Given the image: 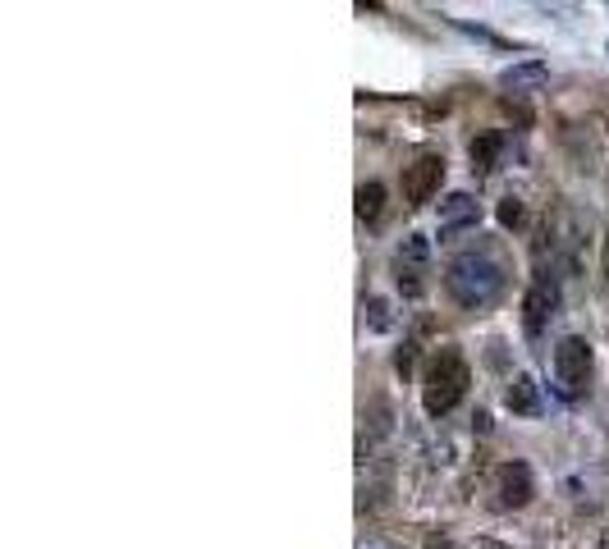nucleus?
I'll list each match as a JSON object with an SVG mask.
<instances>
[{
  "label": "nucleus",
  "instance_id": "f257e3e1",
  "mask_svg": "<svg viewBox=\"0 0 609 549\" xmlns=\"http://www.w3.org/2000/svg\"><path fill=\"white\" fill-rule=\"evenodd\" d=\"M445 289L458 307H468V312H481L490 302L504 293V261L495 252L477 248V252H463V257L449 261L445 270Z\"/></svg>",
  "mask_w": 609,
  "mask_h": 549
},
{
  "label": "nucleus",
  "instance_id": "f03ea898",
  "mask_svg": "<svg viewBox=\"0 0 609 549\" xmlns=\"http://www.w3.org/2000/svg\"><path fill=\"white\" fill-rule=\"evenodd\" d=\"M468 385H472L468 362H463L454 348H445V353L431 357V366H426V376H422V408L431 412V417H445V412H454L458 403H463Z\"/></svg>",
  "mask_w": 609,
  "mask_h": 549
},
{
  "label": "nucleus",
  "instance_id": "7ed1b4c3",
  "mask_svg": "<svg viewBox=\"0 0 609 549\" xmlns=\"http://www.w3.org/2000/svg\"><path fill=\"white\" fill-rule=\"evenodd\" d=\"M591 366H596V357H591L587 339H577V334L559 339L555 380H559V389H564V399H582V394H587V389H591Z\"/></svg>",
  "mask_w": 609,
  "mask_h": 549
},
{
  "label": "nucleus",
  "instance_id": "20e7f679",
  "mask_svg": "<svg viewBox=\"0 0 609 549\" xmlns=\"http://www.w3.org/2000/svg\"><path fill=\"white\" fill-rule=\"evenodd\" d=\"M426 275H431V243L422 234H408L394 252V280H399L403 298H422Z\"/></svg>",
  "mask_w": 609,
  "mask_h": 549
},
{
  "label": "nucleus",
  "instance_id": "39448f33",
  "mask_svg": "<svg viewBox=\"0 0 609 549\" xmlns=\"http://www.w3.org/2000/svg\"><path fill=\"white\" fill-rule=\"evenodd\" d=\"M440 179H445V156L422 151L413 165H403V202L408 206H426L440 193Z\"/></svg>",
  "mask_w": 609,
  "mask_h": 549
},
{
  "label": "nucleus",
  "instance_id": "423d86ee",
  "mask_svg": "<svg viewBox=\"0 0 609 549\" xmlns=\"http://www.w3.org/2000/svg\"><path fill=\"white\" fill-rule=\"evenodd\" d=\"M555 312H559V284L550 280V275H536L532 289H527V298H522V330L541 334Z\"/></svg>",
  "mask_w": 609,
  "mask_h": 549
},
{
  "label": "nucleus",
  "instance_id": "0eeeda50",
  "mask_svg": "<svg viewBox=\"0 0 609 549\" xmlns=\"http://www.w3.org/2000/svg\"><path fill=\"white\" fill-rule=\"evenodd\" d=\"M536 485H532V467L527 463H504L500 472H495V504L500 508H522L532 504Z\"/></svg>",
  "mask_w": 609,
  "mask_h": 549
},
{
  "label": "nucleus",
  "instance_id": "6e6552de",
  "mask_svg": "<svg viewBox=\"0 0 609 549\" xmlns=\"http://www.w3.org/2000/svg\"><path fill=\"white\" fill-rule=\"evenodd\" d=\"M481 220V206L472 193H449L445 202H440V234H458V229H472Z\"/></svg>",
  "mask_w": 609,
  "mask_h": 549
},
{
  "label": "nucleus",
  "instance_id": "1a4fd4ad",
  "mask_svg": "<svg viewBox=\"0 0 609 549\" xmlns=\"http://www.w3.org/2000/svg\"><path fill=\"white\" fill-rule=\"evenodd\" d=\"M504 403H509V412H518V417H536V412H541V399H536V380H532V376H513L509 389H504Z\"/></svg>",
  "mask_w": 609,
  "mask_h": 549
},
{
  "label": "nucleus",
  "instance_id": "9d476101",
  "mask_svg": "<svg viewBox=\"0 0 609 549\" xmlns=\"http://www.w3.org/2000/svg\"><path fill=\"white\" fill-rule=\"evenodd\" d=\"M500 147H504L500 133H477V138H472V170H477V174L495 170V161H500Z\"/></svg>",
  "mask_w": 609,
  "mask_h": 549
},
{
  "label": "nucleus",
  "instance_id": "9b49d317",
  "mask_svg": "<svg viewBox=\"0 0 609 549\" xmlns=\"http://www.w3.org/2000/svg\"><path fill=\"white\" fill-rule=\"evenodd\" d=\"M385 216V183H362L358 188V220L362 225H376Z\"/></svg>",
  "mask_w": 609,
  "mask_h": 549
},
{
  "label": "nucleus",
  "instance_id": "f8f14e48",
  "mask_svg": "<svg viewBox=\"0 0 609 549\" xmlns=\"http://www.w3.org/2000/svg\"><path fill=\"white\" fill-rule=\"evenodd\" d=\"M545 83V69L541 65H518V69H509V74H504V87H513V92H518V87H541Z\"/></svg>",
  "mask_w": 609,
  "mask_h": 549
},
{
  "label": "nucleus",
  "instance_id": "ddd939ff",
  "mask_svg": "<svg viewBox=\"0 0 609 549\" xmlns=\"http://www.w3.org/2000/svg\"><path fill=\"white\" fill-rule=\"evenodd\" d=\"M367 321H371V330H390V302L385 298H367Z\"/></svg>",
  "mask_w": 609,
  "mask_h": 549
},
{
  "label": "nucleus",
  "instance_id": "4468645a",
  "mask_svg": "<svg viewBox=\"0 0 609 549\" xmlns=\"http://www.w3.org/2000/svg\"><path fill=\"white\" fill-rule=\"evenodd\" d=\"M500 225L504 229H518L522 225V197H504V202H500Z\"/></svg>",
  "mask_w": 609,
  "mask_h": 549
},
{
  "label": "nucleus",
  "instance_id": "2eb2a0df",
  "mask_svg": "<svg viewBox=\"0 0 609 549\" xmlns=\"http://www.w3.org/2000/svg\"><path fill=\"white\" fill-rule=\"evenodd\" d=\"M413 357H417V344H403V348H399V357H394L399 376H408V371H413Z\"/></svg>",
  "mask_w": 609,
  "mask_h": 549
},
{
  "label": "nucleus",
  "instance_id": "dca6fc26",
  "mask_svg": "<svg viewBox=\"0 0 609 549\" xmlns=\"http://www.w3.org/2000/svg\"><path fill=\"white\" fill-rule=\"evenodd\" d=\"M477 549H504V545H495V540H477Z\"/></svg>",
  "mask_w": 609,
  "mask_h": 549
},
{
  "label": "nucleus",
  "instance_id": "f3484780",
  "mask_svg": "<svg viewBox=\"0 0 609 549\" xmlns=\"http://www.w3.org/2000/svg\"><path fill=\"white\" fill-rule=\"evenodd\" d=\"M431 549H454V545H449V540H431Z\"/></svg>",
  "mask_w": 609,
  "mask_h": 549
},
{
  "label": "nucleus",
  "instance_id": "a211bd4d",
  "mask_svg": "<svg viewBox=\"0 0 609 549\" xmlns=\"http://www.w3.org/2000/svg\"><path fill=\"white\" fill-rule=\"evenodd\" d=\"M600 549H609V527H605V531H600Z\"/></svg>",
  "mask_w": 609,
  "mask_h": 549
},
{
  "label": "nucleus",
  "instance_id": "6ab92c4d",
  "mask_svg": "<svg viewBox=\"0 0 609 549\" xmlns=\"http://www.w3.org/2000/svg\"><path fill=\"white\" fill-rule=\"evenodd\" d=\"M362 549H394V545H381V540H371V545H362Z\"/></svg>",
  "mask_w": 609,
  "mask_h": 549
}]
</instances>
